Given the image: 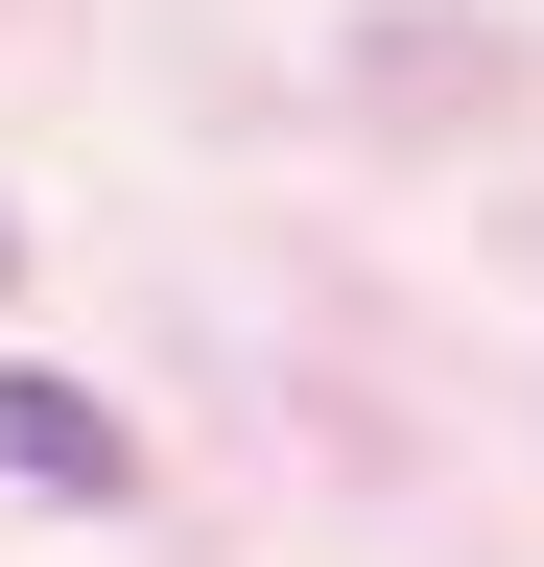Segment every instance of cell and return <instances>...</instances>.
I'll return each mask as SVG.
<instances>
[{
  "mask_svg": "<svg viewBox=\"0 0 544 567\" xmlns=\"http://www.w3.org/2000/svg\"><path fill=\"white\" fill-rule=\"evenodd\" d=\"M0 473H48V496H143V425H119L95 379H24V354H0Z\"/></svg>",
  "mask_w": 544,
  "mask_h": 567,
  "instance_id": "1",
  "label": "cell"
},
{
  "mask_svg": "<svg viewBox=\"0 0 544 567\" xmlns=\"http://www.w3.org/2000/svg\"><path fill=\"white\" fill-rule=\"evenodd\" d=\"M0 260H24V213H0Z\"/></svg>",
  "mask_w": 544,
  "mask_h": 567,
  "instance_id": "2",
  "label": "cell"
}]
</instances>
